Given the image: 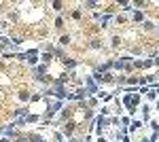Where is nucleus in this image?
Returning <instances> with one entry per match:
<instances>
[{
    "mask_svg": "<svg viewBox=\"0 0 159 142\" xmlns=\"http://www.w3.org/2000/svg\"><path fill=\"white\" fill-rule=\"evenodd\" d=\"M132 62L134 57L132 55H119V57H112V70L117 72H132Z\"/></svg>",
    "mask_w": 159,
    "mask_h": 142,
    "instance_id": "nucleus-1",
    "label": "nucleus"
},
{
    "mask_svg": "<svg viewBox=\"0 0 159 142\" xmlns=\"http://www.w3.org/2000/svg\"><path fill=\"white\" fill-rule=\"evenodd\" d=\"M25 64H30L32 68L40 64V51L38 49H28L25 51Z\"/></svg>",
    "mask_w": 159,
    "mask_h": 142,
    "instance_id": "nucleus-2",
    "label": "nucleus"
},
{
    "mask_svg": "<svg viewBox=\"0 0 159 142\" xmlns=\"http://www.w3.org/2000/svg\"><path fill=\"white\" fill-rule=\"evenodd\" d=\"M93 19H96V21H100V24H102V28H108L110 21L115 19V15H112V13H93Z\"/></svg>",
    "mask_w": 159,
    "mask_h": 142,
    "instance_id": "nucleus-3",
    "label": "nucleus"
},
{
    "mask_svg": "<svg viewBox=\"0 0 159 142\" xmlns=\"http://www.w3.org/2000/svg\"><path fill=\"white\" fill-rule=\"evenodd\" d=\"M85 89L89 91V95H98L100 85L93 81V76H85Z\"/></svg>",
    "mask_w": 159,
    "mask_h": 142,
    "instance_id": "nucleus-4",
    "label": "nucleus"
},
{
    "mask_svg": "<svg viewBox=\"0 0 159 142\" xmlns=\"http://www.w3.org/2000/svg\"><path fill=\"white\" fill-rule=\"evenodd\" d=\"M61 64H64V68H66V70L72 74L74 68H79V66H81V59H74V57H68V55H66V57L61 59Z\"/></svg>",
    "mask_w": 159,
    "mask_h": 142,
    "instance_id": "nucleus-5",
    "label": "nucleus"
},
{
    "mask_svg": "<svg viewBox=\"0 0 159 142\" xmlns=\"http://www.w3.org/2000/svg\"><path fill=\"white\" fill-rule=\"evenodd\" d=\"M140 110H142V123H148L151 121V110H153V106L148 104V102H144V104H140Z\"/></svg>",
    "mask_w": 159,
    "mask_h": 142,
    "instance_id": "nucleus-6",
    "label": "nucleus"
},
{
    "mask_svg": "<svg viewBox=\"0 0 159 142\" xmlns=\"http://www.w3.org/2000/svg\"><path fill=\"white\" fill-rule=\"evenodd\" d=\"M72 95H74V102H85L87 98H91V95H89V91H87L85 87H79V89H76Z\"/></svg>",
    "mask_w": 159,
    "mask_h": 142,
    "instance_id": "nucleus-7",
    "label": "nucleus"
},
{
    "mask_svg": "<svg viewBox=\"0 0 159 142\" xmlns=\"http://www.w3.org/2000/svg\"><path fill=\"white\" fill-rule=\"evenodd\" d=\"M28 115H30V108H28V106H17L11 112L13 119H24V117H28Z\"/></svg>",
    "mask_w": 159,
    "mask_h": 142,
    "instance_id": "nucleus-8",
    "label": "nucleus"
},
{
    "mask_svg": "<svg viewBox=\"0 0 159 142\" xmlns=\"http://www.w3.org/2000/svg\"><path fill=\"white\" fill-rule=\"evenodd\" d=\"M60 134L68 140V138H72V134H74V125H70V123H61V130Z\"/></svg>",
    "mask_w": 159,
    "mask_h": 142,
    "instance_id": "nucleus-9",
    "label": "nucleus"
},
{
    "mask_svg": "<svg viewBox=\"0 0 159 142\" xmlns=\"http://www.w3.org/2000/svg\"><path fill=\"white\" fill-rule=\"evenodd\" d=\"M142 125H144V123H142V121H140V119H132V123H129V127H127V134H136V131H140L142 130Z\"/></svg>",
    "mask_w": 159,
    "mask_h": 142,
    "instance_id": "nucleus-10",
    "label": "nucleus"
},
{
    "mask_svg": "<svg viewBox=\"0 0 159 142\" xmlns=\"http://www.w3.org/2000/svg\"><path fill=\"white\" fill-rule=\"evenodd\" d=\"M24 121H25V125H28V123H40V121H43V115H40V112H30L28 117H24Z\"/></svg>",
    "mask_w": 159,
    "mask_h": 142,
    "instance_id": "nucleus-11",
    "label": "nucleus"
},
{
    "mask_svg": "<svg viewBox=\"0 0 159 142\" xmlns=\"http://www.w3.org/2000/svg\"><path fill=\"white\" fill-rule=\"evenodd\" d=\"M51 62H53V53H49V51H43V53H40V64L49 66Z\"/></svg>",
    "mask_w": 159,
    "mask_h": 142,
    "instance_id": "nucleus-12",
    "label": "nucleus"
},
{
    "mask_svg": "<svg viewBox=\"0 0 159 142\" xmlns=\"http://www.w3.org/2000/svg\"><path fill=\"white\" fill-rule=\"evenodd\" d=\"M132 21H134V24H142V21H144V13L142 11H134L132 13Z\"/></svg>",
    "mask_w": 159,
    "mask_h": 142,
    "instance_id": "nucleus-13",
    "label": "nucleus"
},
{
    "mask_svg": "<svg viewBox=\"0 0 159 142\" xmlns=\"http://www.w3.org/2000/svg\"><path fill=\"white\" fill-rule=\"evenodd\" d=\"M119 7L123 9V13H134L136 11L134 4H132V2H125V0H121V2H119Z\"/></svg>",
    "mask_w": 159,
    "mask_h": 142,
    "instance_id": "nucleus-14",
    "label": "nucleus"
},
{
    "mask_svg": "<svg viewBox=\"0 0 159 142\" xmlns=\"http://www.w3.org/2000/svg\"><path fill=\"white\" fill-rule=\"evenodd\" d=\"M144 98H147V102L151 104V102H155V100H157V91H155V89L151 87V89H148L147 94H144Z\"/></svg>",
    "mask_w": 159,
    "mask_h": 142,
    "instance_id": "nucleus-15",
    "label": "nucleus"
},
{
    "mask_svg": "<svg viewBox=\"0 0 159 142\" xmlns=\"http://www.w3.org/2000/svg\"><path fill=\"white\" fill-rule=\"evenodd\" d=\"M81 7H83V9H89V11H91V9H98V7H100V2H96V0H85V2H83Z\"/></svg>",
    "mask_w": 159,
    "mask_h": 142,
    "instance_id": "nucleus-16",
    "label": "nucleus"
},
{
    "mask_svg": "<svg viewBox=\"0 0 159 142\" xmlns=\"http://www.w3.org/2000/svg\"><path fill=\"white\" fill-rule=\"evenodd\" d=\"M21 43H24V38H21V36H11V49L17 51V47H19Z\"/></svg>",
    "mask_w": 159,
    "mask_h": 142,
    "instance_id": "nucleus-17",
    "label": "nucleus"
},
{
    "mask_svg": "<svg viewBox=\"0 0 159 142\" xmlns=\"http://www.w3.org/2000/svg\"><path fill=\"white\" fill-rule=\"evenodd\" d=\"M51 9L57 11V13H61L64 11V2H61V0H53V2H51Z\"/></svg>",
    "mask_w": 159,
    "mask_h": 142,
    "instance_id": "nucleus-18",
    "label": "nucleus"
},
{
    "mask_svg": "<svg viewBox=\"0 0 159 142\" xmlns=\"http://www.w3.org/2000/svg\"><path fill=\"white\" fill-rule=\"evenodd\" d=\"M148 127H151V131L155 134V136H159V123L153 119V121H148Z\"/></svg>",
    "mask_w": 159,
    "mask_h": 142,
    "instance_id": "nucleus-19",
    "label": "nucleus"
},
{
    "mask_svg": "<svg viewBox=\"0 0 159 142\" xmlns=\"http://www.w3.org/2000/svg\"><path fill=\"white\" fill-rule=\"evenodd\" d=\"M121 127L123 130H127V127H129V123H132V117H125V115H121Z\"/></svg>",
    "mask_w": 159,
    "mask_h": 142,
    "instance_id": "nucleus-20",
    "label": "nucleus"
},
{
    "mask_svg": "<svg viewBox=\"0 0 159 142\" xmlns=\"http://www.w3.org/2000/svg\"><path fill=\"white\" fill-rule=\"evenodd\" d=\"M53 57H60V59H64V57H66L64 49H61V47H55V49H53Z\"/></svg>",
    "mask_w": 159,
    "mask_h": 142,
    "instance_id": "nucleus-21",
    "label": "nucleus"
},
{
    "mask_svg": "<svg viewBox=\"0 0 159 142\" xmlns=\"http://www.w3.org/2000/svg\"><path fill=\"white\" fill-rule=\"evenodd\" d=\"M28 138H30V142H47L43 136H38V134H28Z\"/></svg>",
    "mask_w": 159,
    "mask_h": 142,
    "instance_id": "nucleus-22",
    "label": "nucleus"
},
{
    "mask_svg": "<svg viewBox=\"0 0 159 142\" xmlns=\"http://www.w3.org/2000/svg\"><path fill=\"white\" fill-rule=\"evenodd\" d=\"M142 25H144V30H157V25L153 24L151 19H144V21H142Z\"/></svg>",
    "mask_w": 159,
    "mask_h": 142,
    "instance_id": "nucleus-23",
    "label": "nucleus"
},
{
    "mask_svg": "<svg viewBox=\"0 0 159 142\" xmlns=\"http://www.w3.org/2000/svg\"><path fill=\"white\" fill-rule=\"evenodd\" d=\"M70 40H72L70 36H68V34H64V36L60 38V45H61V47H68V45H70Z\"/></svg>",
    "mask_w": 159,
    "mask_h": 142,
    "instance_id": "nucleus-24",
    "label": "nucleus"
},
{
    "mask_svg": "<svg viewBox=\"0 0 159 142\" xmlns=\"http://www.w3.org/2000/svg\"><path fill=\"white\" fill-rule=\"evenodd\" d=\"M40 100H45L43 94H32V95H30V102H32V104H34V102H40Z\"/></svg>",
    "mask_w": 159,
    "mask_h": 142,
    "instance_id": "nucleus-25",
    "label": "nucleus"
},
{
    "mask_svg": "<svg viewBox=\"0 0 159 142\" xmlns=\"http://www.w3.org/2000/svg\"><path fill=\"white\" fill-rule=\"evenodd\" d=\"M119 45H121V38H119V36H112V43H110V47H112V49H117Z\"/></svg>",
    "mask_w": 159,
    "mask_h": 142,
    "instance_id": "nucleus-26",
    "label": "nucleus"
},
{
    "mask_svg": "<svg viewBox=\"0 0 159 142\" xmlns=\"http://www.w3.org/2000/svg\"><path fill=\"white\" fill-rule=\"evenodd\" d=\"M89 47H91V49H100V47H102V43H100L98 38H93V40L89 43Z\"/></svg>",
    "mask_w": 159,
    "mask_h": 142,
    "instance_id": "nucleus-27",
    "label": "nucleus"
},
{
    "mask_svg": "<svg viewBox=\"0 0 159 142\" xmlns=\"http://www.w3.org/2000/svg\"><path fill=\"white\" fill-rule=\"evenodd\" d=\"M19 100H21V102H28V100H30V94H28V91H19Z\"/></svg>",
    "mask_w": 159,
    "mask_h": 142,
    "instance_id": "nucleus-28",
    "label": "nucleus"
},
{
    "mask_svg": "<svg viewBox=\"0 0 159 142\" xmlns=\"http://www.w3.org/2000/svg\"><path fill=\"white\" fill-rule=\"evenodd\" d=\"M100 115H102V117H108V115H110V108L108 106H102V108H100Z\"/></svg>",
    "mask_w": 159,
    "mask_h": 142,
    "instance_id": "nucleus-29",
    "label": "nucleus"
},
{
    "mask_svg": "<svg viewBox=\"0 0 159 142\" xmlns=\"http://www.w3.org/2000/svg\"><path fill=\"white\" fill-rule=\"evenodd\" d=\"M110 125H121V119L119 117H110Z\"/></svg>",
    "mask_w": 159,
    "mask_h": 142,
    "instance_id": "nucleus-30",
    "label": "nucleus"
},
{
    "mask_svg": "<svg viewBox=\"0 0 159 142\" xmlns=\"http://www.w3.org/2000/svg\"><path fill=\"white\" fill-rule=\"evenodd\" d=\"M55 28H61V25H64V17H57V19H55Z\"/></svg>",
    "mask_w": 159,
    "mask_h": 142,
    "instance_id": "nucleus-31",
    "label": "nucleus"
},
{
    "mask_svg": "<svg viewBox=\"0 0 159 142\" xmlns=\"http://www.w3.org/2000/svg\"><path fill=\"white\" fill-rule=\"evenodd\" d=\"M132 55H142V49H140V47H134V49H132Z\"/></svg>",
    "mask_w": 159,
    "mask_h": 142,
    "instance_id": "nucleus-32",
    "label": "nucleus"
},
{
    "mask_svg": "<svg viewBox=\"0 0 159 142\" xmlns=\"http://www.w3.org/2000/svg\"><path fill=\"white\" fill-rule=\"evenodd\" d=\"M17 142H30L28 136H17Z\"/></svg>",
    "mask_w": 159,
    "mask_h": 142,
    "instance_id": "nucleus-33",
    "label": "nucleus"
},
{
    "mask_svg": "<svg viewBox=\"0 0 159 142\" xmlns=\"http://www.w3.org/2000/svg\"><path fill=\"white\" fill-rule=\"evenodd\" d=\"M72 17L74 19H81V11H72Z\"/></svg>",
    "mask_w": 159,
    "mask_h": 142,
    "instance_id": "nucleus-34",
    "label": "nucleus"
},
{
    "mask_svg": "<svg viewBox=\"0 0 159 142\" xmlns=\"http://www.w3.org/2000/svg\"><path fill=\"white\" fill-rule=\"evenodd\" d=\"M98 142H115V140H106L104 136H100V138H98Z\"/></svg>",
    "mask_w": 159,
    "mask_h": 142,
    "instance_id": "nucleus-35",
    "label": "nucleus"
},
{
    "mask_svg": "<svg viewBox=\"0 0 159 142\" xmlns=\"http://www.w3.org/2000/svg\"><path fill=\"white\" fill-rule=\"evenodd\" d=\"M83 142H91V134H87L85 138H83Z\"/></svg>",
    "mask_w": 159,
    "mask_h": 142,
    "instance_id": "nucleus-36",
    "label": "nucleus"
},
{
    "mask_svg": "<svg viewBox=\"0 0 159 142\" xmlns=\"http://www.w3.org/2000/svg\"><path fill=\"white\" fill-rule=\"evenodd\" d=\"M0 142H11V138H4V136H0Z\"/></svg>",
    "mask_w": 159,
    "mask_h": 142,
    "instance_id": "nucleus-37",
    "label": "nucleus"
},
{
    "mask_svg": "<svg viewBox=\"0 0 159 142\" xmlns=\"http://www.w3.org/2000/svg\"><path fill=\"white\" fill-rule=\"evenodd\" d=\"M140 142H151V138H140Z\"/></svg>",
    "mask_w": 159,
    "mask_h": 142,
    "instance_id": "nucleus-38",
    "label": "nucleus"
},
{
    "mask_svg": "<svg viewBox=\"0 0 159 142\" xmlns=\"http://www.w3.org/2000/svg\"><path fill=\"white\" fill-rule=\"evenodd\" d=\"M155 108H157V110H159V100H155Z\"/></svg>",
    "mask_w": 159,
    "mask_h": 142,
    "instance_id": "nucleus-39",
    "label": "nucleus"
},
{
    "mask_svg": "<svg viewBox=\"0 0 159 142\" xmlns=\"http://www.w3.org/2000/svg\"><path fill=\"white\" fill-rule=\"evenodd\" d=\"M2 28H4V25H0V34H2Z\"/></svg>",
    "mask_w": 159,
    "mask_h": 142,
    "instance_id": "nucleus-40",
    "label": "nucleus"
},
{
    "mask_svg": "<svg viewBox=\"0 0 159 142\" xmlns=\"http://www.w3.org/2000/svg\"><path fill=\"white\" fill-rule=\"evenodd\" d=\"M11 142H17V138H15V140H11Z\"/></svg>",
    "mask_w": 159,
    "mask_h": 142,
    "instance_id": "nucleus-41",
    "label": "nucleus"
}]
</instances>
